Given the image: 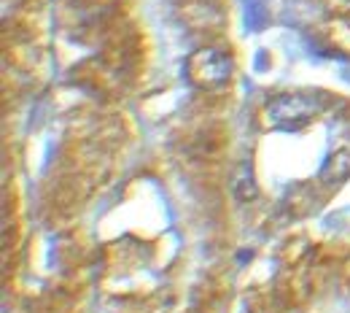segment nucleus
<instances>
[{
  "mask_svg": "<svg viewBox=\"0 0 350 313\" xmlns=\"http://www.w3.org/2000/svg\"><path fill=\"white\" fill-rule=\"evenodd\" d=\"M186 73L197 87H221L232 76V60L216 49H200L189 57Z\"/></svg>",
  "mask_w": 350,
  "mask_h": 313,
  "instance_id": "1",
  "label": "nucleus"
},
{
  "mask_svg": "<svg viewBox=\"0 0 350 313\" xmlns=\"http://www.w3.org/2000/svg\"><path fill=\"white\" fill-rule=\"evenodd\" d=\"M315 114V105L310 100H302L299 95H286V97H278L272 105H269V116L280 125H291V122H305Z\"/></svg>",
  "mask_w": 350,
  "mask_h": 313,
  "instance_id": "2",
  "label": "nucleus"
}]
</instances>
